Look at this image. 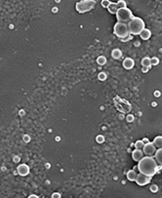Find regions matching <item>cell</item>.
<instances>
[{
	"mask_svg": "<svg viewBox=\"0 0 162 198\" xmlns=\"http://www.w3.org/2000/svg\"><path fill=\"white\" fill-rule=\"evenodd\" d=\"M116 19L119 23H129L131 20L133 19V13L129 8H123V9H118L116 12Z\"/></svg>",
	"mask_w": 162,
	"mask_h": 198,
	"instance_id": "5b68a950",
	"label": "cell"
},
{
	"mask_svg": "<svg viewBox=\"0 0 162 198\" xmlns=\"http://www.w3.org/2000/svg\"><path fill=\"white\" fill-rule=\"evenodd\" d=\"M144 157V152L142 150H135L132 152V158L133 160L135 161H141V159H142Z\"/></svg>",
	"mask_w": 162,
	"mask_h": 198,
	"instance_id": "9c48e42d",
	"label": "cell"
},
{
	"mask_svg": "<svg viewBox=\"0 0 162 198\" xmlns=\"http://www.w3.org/2000/svg\"><path fill=\"white\" fill-rule=\"evenodd\" d=\"M113 31H114V34L116 35L117 37L122 38V39H124V38H126L128 35L130 34L128 25L125 24V23L117 22L116 24H115V25H114Z\"/></svg>",
	"mask_w": 162,
	"mask_h": 198,
	"instance_id": "3957f363",
	"label": "cell"
},
{
	"mask_svg": "<svg viewBox=\"0 0 162 198\" xmlns=\"http://www.w3.org/2000/svg\"><path fill=\"white\" fill-rule=\"evenodd\" d=\"M144 145H145V143H144V141H137L135 143L136 150H141V148L144 147Z\"/></svg>",
	"mask_w": 162,
	"mask_h": 198,
	"instance_id": "ffe728a7",
	"label": "cell"
},
{
	"mask_svg": "<svg viewBox=\"0 0 162 198\" xmlns=\"http://www.w3.org/2000/svg\"><path fill=\"white\" fill-rule=\"evenodd\" d=\"M110 3H111V2H110L109 0H103V1H102V6L105 7V8H107V7L109 6Z\"/></svg>",
	"mask_w": 162,
	"mask_h": 198,
	"instance_id": "603a6c76",
	"label": "cell"
},
{
	"mask_svg": "<svg viewBox=\"0 0 162 198\" xmlns=\"http://www.w3.org/2000/svg\"><path fill=\"white\" fill-rule=\"evenodd\" d=\"M52 198H61V194L60 193H57V192H55V193H53Z\"/></svg>",
	"mask_w": 162,
	"mask_h": 198,
	"instance_id": "d4e9b609",
	"label": "cell"
},
{
	"mask_svg": "<svg viewBox=\"0 0 162 198\" xmlns=\"http://www.w3.org/2000/svg\"><path fill=\"white\" fill-rule=\"evenodd\" d=\"M104 141H105V139H104V137H103V136L100 135V136H98V137H97V141H99L100 143H103Z\"/></svg>",
	"mask_w": 162,
	"mask_h": 198,
	"instance_id": "cb8c5ba5",
	"label": "cell"
},
{
	"mask_svg": "<svg viewBox=\"0 0 162 198\" xmlns=\"http://www.w3.org/2000/svg\"><path fill=\"white\" fill-rule=\"evenodd\" d=\"M111 56H112V58L115 59V60H119V59L122 57L121 50H119V49H114V50H112Z\"/></svg>",
	"mask_w": 162,
	"mask_h": 198,
	"instance_id": "9a60e30c",
	"label": "cell"
},
{
	"mask_svg": "<svg viewBox=\"0 0 162 198\" xmlns=\"http://www.w3.org/2000/svg\"><path fill=\"white\" fill-rule=\"evenodd\" d=\"M143 152L145 153L146 156L152 157L156 152V147L154 146L152 143H145V145H144V147H143Z\"/></svg>",
	"mask_w": 162,
	"mask_h": 198,
	"instance_id": "8992f818",
	"label": "cell"
},
{
	"mask_svg": "<svg viewBox=\"0 0 162 198\" xmlns=\"http://www.w3.org/2000/svg\"><path fill=\"white\" fill-rule=\"evenodd\" d=\"M137 176H138V174L136 173L135 170H130V171H128V173H127V179L131 182H135L136 179H137Z\"/></svg>",
	"mask_w": 162,
	"mask_h": 198,
	"instance_id": "5bb4252c",
	"label": "cell"
},
{
	"mask_svg": "<svg viewBox=\"0 0 162 198\" xmlns=\"http://www.w3.org/2000/svg\"><path fill=\"white\" fill-rule=\"evenodd\" d=\"M150 63L151 66H157L159 63V60L158 58H156V57H153V58L150 59Z\"/></svg>",
	"mask_w": 162,
	"mask_h": 198,
	"instance_id": "44dd1931",
	"label": "cell"
},
{
	"mask_svg": "<svg viewBox=\"0 0 162 198\" xmlns=\"http://www.w3.org/2000/svg\"><path fill=\"white\" fill-rule=\"evenodd\" d=\"M117 8L118 9H123V8H127V4L124 0H120V1L117 2Z\"/></svg>",
	"mask_w": 162,
	"mask_h": 198,
	"instance_id": "d6986e66",
	"label": "cell"
},
{
	"mask_svg": "<svg viewBox=\"0 0 162 198\" xmlns=\"http://www.w3.org/2000/svg\"><path fill=\"white\" fill-rule=\"evenodd\" d=\"M98 78H99L100 80H102V81L105 80V79H107V73H105V72H100L99 75H98Z\"/></svg>",
	"mask_w": 162,
	"mask_h": 198,
	"instance_id": "7402d4cb",
	"label": "cell"
},
{
	"mask_svg": "<svg viewBox=\"0 0 162 198\" xmlns=\"http://www.w3.org/2000/svg\"><path fill=\"white\" fill-rule=\"evenodd\" d=\"M142 66L143 68H150L151 66V63H150V58H148V57H146V58H144L142 60Z\"/></svg>",
	"mask_w": 162,
	"mask_h": 198,
	"instance_id": "e0dca14e",
	"label": "cell"
},
{
	"mask_svg": "<svg viewBox=\"0 0 162 198\" xmlns=\"http://www.w3.org/2000/svg\"><path fill=\"white\" fill-rule=\"evenodd\" d=\"M29 198H38L37 195H34V194H31V195H29Z\"/></svg>",
	"mask_w": 162,
	"mask_h": 198,
	"instance_id": "4316f807",
	"label": "cell"
},
{
	"mask_svg": "<svg viewBox=\"0 0 162 198\" xmlns=\"http://www.w3.org/2000/svg\"><path fill=\"white\" fill-rule=\"evenodd\" d=\"M152 143L156 148H158V150L162 148V136H157V137L154 138Z\"/></svg>",
	"mask_w": 162,
	"mask_h": 198,
	"instance_id": "4fadbf2b",
	"label": "cell"
},
{
	"mask_svg": "<svg viewBox=\"0 0 162 198\" xmlns=\"http://www.w3.org/2000/svg\"><path fill=\"white\" fill-rule=\"evenodd\" d=\"M107 10H109V12L110 13V14H116V12L118 11L117 4L116 3H110L109 6L107 7Z\"/></svg>",
	"mask_w": 162,
	"mask_h": 198,
	"instance_id": "2e32d148",
	"label": "cell"
},
{
	"mask_svg": "<svg viewBox=\"0 0 162 198\" xmlns=\"http://www.w3.org/2000/svg\"><path fill=\"white\" fill-rule=\"evenodd\" d=\"M148 69H150V68H142V71H143V72H148Z\"/></svg>",
	"mask_w": 162,
	"mask_h": 198,
	"instance_id": "484cf974",
	"label": "cell"
},
{
	"mask_svg": "<svg viewBox=\"0 0 162 198\" xmlns=\"http://www.w3.org/2000/svg\"><path fill=\"white\" fill-rule=\"evenodd\" d=\"M140 36L143 40H148V39H150L151 36V31L150 29H148V28H145V29L140 33Z\"/></svg>",
	"mask_w": 162,
	"mask_h": 198,
	"instance_id": "8fae6325",
	"label": "cell"
},
{
	"mask_svg": "<svg viewBox=\"0 0 162 198\" xmlns=\"http://www.w3.org/2000/svg\"><path fill=\"white\" fill-rule=\"evenodd\" d=\"M95 5H96V1L95 0H84V1L77 2L75 5V8L78 13L83 14V13L91 11L95 7Z\"/></svg>",
	"mask_w": 162,
	"mask_h": 198,
	"instance_id": "277c9868",
	"label": "cell"
},
{
	"mask_svg": "<svg viewBox=\"0 0 162 198\" xmlns=\"http://www.w3.org/2000/svg\"><path fill=\"white\" fill-rule=\"evenodd\" d=\"M134 65H135V63H134V60L131 58H126L124 61H123V68L125 69H131L134 68Z\"/></svg>",
	"mask_w": 162,
	"mask_h": 198,
	"instance_id": "30bf717a",
	"label": "cell"
},
{
	"mask_svg": "<svg viewBox=\"0 0 162 198\" xmlns=\"http://www.w3.org/2000/svg\"><path fill=\"white\" fill-rule=\"evenodd\" d=\"M138 169L141 174L152 178L158 171V164L156 163L155 159L153 157L146 156L141 159V161H139Z\"/></svg>",
	"mask_w": 162,
	"mask_h": 198,
	"instance_id": "6da1fadb",
	"label": "cell"
},
{
	"mask_svg": "<svg viewBox=\"0 0 162 198\" xmlns=\"http://www.w3.org/2000/svg\"><path fill=\"white\" fill-rule=\"evenodd\" d=\"M130 34H140L145 29V22L143 19L139 17H134L132 20L128 23Z\"/></svg>",
	"mask_w": 162,
	"mask_h": 198,
	"instance_id": "7a4b0ae2",
	"label": "cell"
},
{
	"mask_svg": "<svg viewBox=\"0 0 162 198\" xmlns=\"http://www.w3.org/2000/svg\"><path fill=\"white\" fill-rule=\"evenodd\" d=\"M137 184H139V186H146L148 184H150V182H151V178L150 177H148L146 176V175H143V174H138L137 176V179H136L135 181Z\"/></svg>",
	"mask_w": 162,
	"mask_h": 198,
	"instance_id": "52a82bcc",
	"label": "cell"
},
{
	"mask_svg": "<svg viewBox=\"0 0 162 198\" xmlns=\"http://www.w3.org/2000/svg\"><path fill=\"white\" fill-rule=\"evenodd\" d=\"M17 171H18V173H19V175L25 177L29 174V167L27 166V164H21V165H19V167L17 168Z\"/></svg>",
	"mask_w": 162,
	"mask_h": 198,
	"instance_id": "ba28073f",
	"label": "cell"
},
{
	"mask_svg": "<svg viewBox=\"0 0 162 198\" xmlns=\"http://www.w3.org/2000/svg\"><path fill=\"white\" fill-rule=\"evenodd\" d=\"M97 63H99L100 66H104L107 63V58L105 56H100L99 58L97 59Z\"/></svg>",
	"mask_w": 162,
	"mask_h": 198,
	"instance_id": "ac0fdd59",
	"label": "cell"
},
{
	"mask_svg": "<svg viewBox=\"0 0 162 198\" xmlns=\"http://www.w3.org/2000/svg\"><path fill=\"white\" fill-rule=\"evenodd\" d=\"M154 159H155L156 163L162 166V148L156 150L155 154H154Z\"/></svg>",
	"mask_w": 162,
	"mask_h": 198,
	"instance_id": "7c38bea8",
	"label": "cell"
}]
</instances>
